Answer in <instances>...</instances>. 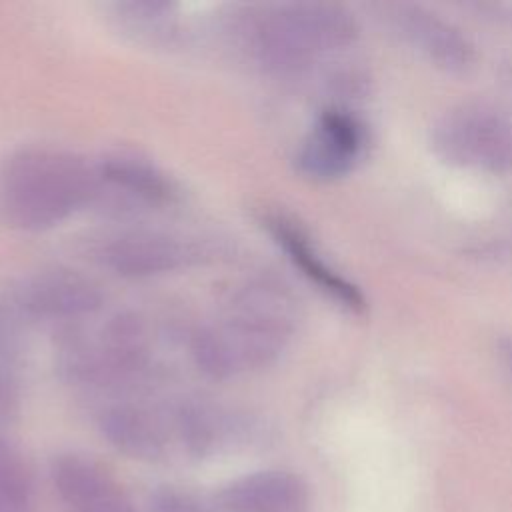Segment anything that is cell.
I'll list each match as a JSON object with an SVG mask.
<instances>
[{"label": "cell", "instance_id": "cell-1", "mask_svg": "<svg viewBox=\"0 0 512 512\" xmlns=\"http://www.w3.org/2000/svg\"><path fill=\"white\" fill-rule=\"evenodd\" d=\"M296 326V302L276 280L240 286L222 314L192 336L196 366L212 378H232L272 364Z\"/></svg>", "mask_w": 512, "mask_h": 512}, {"label": "cell", "instance_id": "cell-2", "mask_svg": "<svg viewBox=\"0 0 512 512\" xmlns=\"http://www.w3.org/2000/svg\"><path fill=\"white\" fill-rule=\"evenodd\" d=\"M96 194L94 166L60 148H22L0 164V220L16 230L52 228Z\"/></svg>", "mask_w": 512, "mask_h": 512}, {"label": "cell", "instance_id": "cell-3", "mask_svg": "<svg viewBox=\"0 0 512 512\" xmlns=\"http://www.w3.org/2000/svg\"><path fill=\"white\" fill-rule=\"evenodd\" d=\"M246 52L274 72H298L318 54L358 36L352 12L330 2H288L250 10L236 22Z\"/></svg>", "mask_w": 512, "mask_h": 512}, {"label": "cell", "instance_id": "cell-4", "mask_svg": "<svg viewBox=\"0 0 512 512\" xmlns=\"http://www.w3.org/2000/svg\"><path fill=\"white\" fill-rule=\"evenodd\" d=\"M148 354L142 322L136 316L116 314L94 328L70 332L60 348L58 364L74 384L110 388L146 370Z\"/></svg>", "mask_w": 512, "mask_h": 512}, {"label": "cell", "instance_id": "cell-5", "mask_svg": "<svg viewBox=\"0 0 512 512\" xmlns=\"http://www.w3.org/2000/svg\"><path fill=\"white\" fill-rule=\"evenodd\" d=\"M432 146L450 164L506 174L512 170V118L488 104L456 106L436 120Z\"/></svg>", "mask_w": 512, "mask_h": 512}, {"label": "cell", "instance_id": "cell-6", "mask_svg": "<svg viewBox=\"0 0 512 512\" xmlns=\"http://www.w3.org/2000/svg\"><path fill=\"white\" fill-rule=\"evenodd\" d=\"M210 256L204 242L168 232H120L100 240L92 248V258L106 270L128 276L146 278L194 266Z\"/></svg>", "mask_w": 512, "mask_h": 512}, {"label": "cell", "instance_id": "cell-7", "mask_svg": "<svg viewBox=\"0 0 512 512\" xmlns=\"http://www.w3.org/2000/svg\"><path fill=\"white\" fill-rule=\"evenodd\" d=\"M12 304L22 318L82 320L100 310L102 292L80 272L50 268L24 278Z\"/></svg>", "mask_w": 512, "mask_h": 512}, {"label": "cell", "instance_id": "cell-8", "mask_svg": "<svg viewBox=\"0 0 512 512\" xmlns=\"http://www.w3.org/2000/svg\"><path fill=\"white\" fill-rule=\"evenodd\" d=\"M366 144L364 126L342 110H326L296 154L302 174L314 180H334L348 174Z\"/></svg>", "mask_w": 512, "mask_h": 512}, {"label": "cell", "instance_id": "cell-9", "mask_svg": "<svg viewBox=\"0 0 512 512\" xmlns=\"http://www.w3.org/2000/svg\"><path fill=\"white\" fill-rule=\"evenodd\" d=\"M52 478L70 512H136L122 488L82 456H60L52 466Z\"/></svg>", "mask_w": 512, "mask_h": 512}, {"label": "cell", "instance_id": "cell-10", "mask_svg": "<svg viewBox=\"0 0 512 512\" xmlns=\"http://www.w3.org/2000/svg\"><path fill=\"white\" fill-rule=\"evenodd\" d=\"M396 20L400 34L434 66L446 72H464L474 64L472 42L438 14L420 6H406L400 8Z\"/></svg>", "mask_w": 512, "mask_h": 512}, {"label": "cell", "instance_id": "cell-11", "mask_svg": "<svg viewBox=\"0 0 512 512\" xmlns=\"http://www.w3.org/2000/svg\"><path fill=\"white\" fill-rule=\"evenodd\" d=\"M264 226L272 234V238L282 246V250L288 254V258L314 282L320 290H324L332 300L340 302L342 306L350 310H362L364 308V296L362 292L350 284L346 278H342L338 272H334L314 250L308 234L302 230V226L282 214V212H268L264 216Z\"/></svg>", "mask_w": 512, "mask_h": 512}, {"label": "cell", "instance_id": "cell-12", "mask_svg": "<svg viewBox=\"0 0 512 512\" xmlns=\"http://www.w3.org/2000/svg\"><path fill=\"white\" fill-rule=\"evenodd\" d=\"M98 188H110L126 200H136L148 206L174 204L180 196L176 182L154 162L130 154L116 152L104 156L96 166Z\"/></svg>", "mask_w": 512, "mask_h": 512}, {"label": "cell", "instance_id": "cell-13", "mask_svg": "<svg viewBox=\"0 0 512 512\" xmlns=\"http://www.w3.org/2000/svg\"><path fill=\"white\" fill-rule=\"evenodd\" d=\"M218 502L226 512H302L308 492L298 476L268 470L230 482Z\"/></svg>", "mask_w": 512, "mask_h": 512}, {"label": "cell", "instance_id": "cell-14", "mask_svg": "<svg viewBox=\"0 0 512 512\" xmlns=\"http://www.w3.org/2000/svg\"><path fill=\"white\" fill-rule=\"evenodd\" d=\"M100 428L114 448L132 458L156 460L166 450V426L144 406H112L102 414Z\"/></svg>", "mask_w": 512, "mask_h": 512}, {"label": "cell", "instance_id": "cell-15", "mask_svg": "<svg viewBox=\"0 0 512 512\" xmlns=\"http://www.w3.org/2000/svg\"><path fill=\"white\" fill-rule=\"evenodd\" d=\"M30 500V470L20 452L0 438V512H26Z\"/></svg>", "mask_w": 512, "mask_h": 512}, {"label": "cell", "instance_id": "cell-16", "mask_svg": "<svg viewBox=\"0 0 512 512\" xmlns=\"http://www.w3.org/2000/svg\"><path fill=\"white\" fill-rule=\"evenodd\" d=\"M22 356V316L12 302L0 300V386H18Z\"/></svg>", "mask_w": 512, "mask_h": 512}, {"label": "cell", "instance_id": "cell-17", "mask_svg": "<svg viewBox=\"0 0 512 512\" xmlns=\"http://www.w3.org/2000/svg\"><path fill=\"white\" fill-rule=\"evenodd\" d=\"M152 512H208L196 500L176 490H162L152 500Z\"/></svg>", "mask_w": 512, "mask_h": 512}]
</instances>
